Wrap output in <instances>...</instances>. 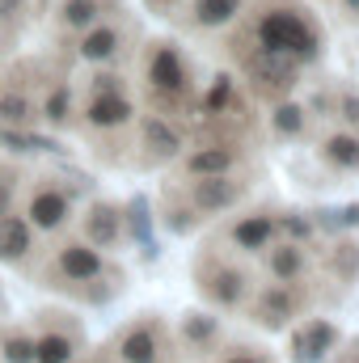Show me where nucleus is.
<instances>
[{
	"label": "nucleus",
	"mask_w": 359,
	"mask_h": 363,
	"mask_svg": "<svg viewBox=\"0 0 359 363\" xmlns=\"http://www.w3.org/2000/svg\"><path fill=\"white\" fill-rule=\"evenodd\" d=\"M245 47L313 68L326 55V30L300 0H263L245 21Z\"/></svg>",
	"instance_id": "nucleus-1"
},
{
	"label": "nucleus",
	"mask_w": 359,
	"mask_h": 363,
	"mask_svg": "<svg viewBox=\"0 0 359 363\" xmlns=\"http://www.w3.org/2000/svg\"><path fill=\"white\" fill-rule=\"evenodd\" d=\"M140 77H144L148 97L157 106H170V110L182 106V101H190V93H194V68H190L186 51L178 43H170V38H157V43L144 47Z\"/></svg>",
	"instance_id": "nucleus-2"
},
{
	"label": "nucleus",
	"mask_w": 359,
	"mask_h": 363,
	"mask_svg": "<svg viewBox=\"0 0 359 363\" xmlns=\"http://www.w3.org/2000/svg\"><path fill=\"white\" fill-rule=\"evenodd\" d=\"M106 254L89 245L85 237H68V241H60L55 245V254L47 258V267H43V283L47 287H60V291H89L97 279H106Z\"/></svg>",
	"instance_id": "nucleus-3"
},
{
	"label": "nucleus",
	"mask_w": 359,
	"mask_h": 363,
	"mask_svg": "<svg viewBox=\"0 0 359 363\" xmlns=\"http://www.w3.org/2000/svg\"><path fill=\"white\" fill-rule=\"evenodd\" d=\"M194 287L216 313H237V308H245V300L254 291V274L245 271L237 258L203 254L199 267H194Z\"/></svg>",
	"instance_id": "nucleus-4"
},
{
	"label": "nucleus",
	"mask_w": 359,
	"mask_h": 363,
	"mask_svg": "<svg viewBox=\"0 0 359 363\" xmlns=\"http://www.w3.org/2000/svg\"><path fill=\"white\" fill-rule=\"evenodd\" d=\"M245 313H250V321H254L258 330H267V334L292 330V325L309 313L304 283H279V279H270V283H263V287L250 291Z\"/></svg>",
	"instance_id": "nucleus-5"
},
{
	"label": "nucleus",
	"mask_w": 359,
	"mask_h": 363,
	"mask_svg": "<svg viewBox=\"0 0 359 363\" xmlns=\"http://www.w3.org/2000/svg\"><path fill=\"white\" fill-rule=\"evenodd\" d=\"M21 216L30 220L34 233L55 237V233H64V228L72 224V216H77V199H72V190H68L60 178H34L30 182V190H26V207H21Z\"/></svg>",
	"instance_id": "nucleus-6"
},
{
	"label": "nucleus",
	"mask_w": 359,
	"mask_h": 363,
	"mask_svg": "<svg viewBox=\"0 0 359 363\" xmlns=\"http://www.w3.org/2000/svg\"><path fill=\"white\" fill-rule=\"evenodd\" d=\"M250 186L237 174H207V178H182V203L199 216V220H216L224 211H233L237 203H245Z\"/></svg>",
	"instance_id": "nucleus-7"
},
{
	"label": "nucleus",
	"mask_w": 359,
	"mask_h": 363,
	"mask_svg": "<svg viewBox=\"0 0 359 363\" xmlns=\"http://www.w3.org/2000/svg\"><path fill=\"white\" fill-rule=\"evenodd\" d=\"M110 351H114L118 363H165L170 351H174V338L157 317H136L131 325H123L114 334Z\"/></svg>",
	"instance_id": "nucleus-8"
},
{
	"label": "nucleus",
	"mask_w": 359,
	"mask_h": 363,
	"mask_svg": "<svg viewBox=\"0 0 359 363\" xmlns=\"http://www.w3.org/2000/svg\"><path fill=\"white\" fill-rule=\"evenodd\" d=\"M241 68H245V81L258 97H287L300 81V64L283 60V55H267V51H254V47H241Z\"/></svg>",
	"instance_id": "nucleus-9"
},
{
	"label": "nucleus",
	"mask_w": 359,
	"mask_h": 363,
	"mask_svg": "<svg viewBox=\"0 0 359 363\" xmlns=\"http://www.w3.org/2000/svg\"><path fill=\"white\" fill-rule=\"evenodd\" d=\"M136 123V101L127 89H114V93H85L81 101V127L93 131V135H114L123 127Z\"/></svg>",
	"instance_id": "nucleus-10"
},
{
	"label": "nucleus",
	"mask_w": 359,
	"mask_h": 363,
	"mask_svg": "<svg viewBox=\"0 0 359 363\" xmlns=\"http://www.w3.org/2000/svg\"><path fill=\"white\" fill-rule=\"evenodd\" d=\"M245 165V148L237 140H207L199 148H182L178 174L182 178H207V174H237Z\"/></svg>",
	"instance_id": "nucleus-11"
},
{
	"label": "nucleus",
	"mask_w": 359,
	"mask_h": 363,
	"mask_svg": "<svg viewBox=\"0 0 359 363\" xmlns=\"http://www.w3.org/2000/svg\"><path fill=\"white\" fill-rule=\"evenodd\" d=\"M81 355V330L64 313H43L34 334V363H72Z\"/></svg>",
	"instance_id": "nucleus-12"
},
{
	"label": "nucleus",
	"mask_w": 359,
	"mask_h": 363,
	"mask_svg": "<svg viewBox=\"0 0 359 363\" xmlns=\"http://www.w3.org/2000/svg\"><path fill=\"white\" fill-rule=\"evenodd\" d=\"M275 237H279V224H275V211L270 207H254V211L233 216L224 224V245L237 250V254H245V258H258Z\"/></svg>",
	"instance_id": "nucleus-13"
},
{
	"label": "nucleus",
	"mask_w": 359,
	"mask_h": 363,
	"mask_svg": "<svg viewBox=\"0 0 359 363\" xmlns=\"http://www.w3.org/2000/svg\"><path fill=\"white\" fill-rule=\"evenodd\" d=\"M123 51H127V26L114 21V17H101V21H93L89 30L77 34V55L85 64H93V68L114 64Z\"/></svg>",
	"instance_id": "nucleus-14"
},
{
	"label": "nucleus",
	"mask_w": 359,
	"mask_h": 363,
	"mask_svg": "<svg viewBox=\"0 0 359 363\" xmlns=\"http://www.w3.org/2000/svg\"><path fill=\"white\" fill-rule=\"evenodd\" d=\"M186 140H182L178 123H170L165 114H148L140 118V165H170L178 161Z\"/></svg>",
	"instance_id": "nucleus-15"
},
{
	"label": "nucleus",
	"mask_w": 359,
	"mask_h": 363,
	"mask_svg": "<svg viewBox=\"0 0 359 363\" xmlns=\"http://www.w3.org/2000/svg\"><path fill=\"white\" fill-rule=\"evenodd\" d=\"M123 233H127V216H123L118 203L93 199L89 207L81 211V237H85L89 245H97L101 254H106V250H118V245H123Z\"/></svg>",
	"instance_id": "nucleus-16"
},
{
	"label": "nucleus",
	"mask_w": 359,
	"mask_h": 363,
	"mask_svg": "<svg viewBox=\"0 0 359 363\" xmlns=\"http://www.w3.org/2000/svg\"><path fill=\"white\" fill-rule=\"evenodd\" d=\"M338 351V330L326 317H300L292 325V359L296 363H321Z\"/></svg>",
	"instance_id": "nucleus-17"
},
{
	"label": "nucleus",
	"mask_w": 359,
	"mask_h": 363,
	"mask_svg": "<svg viewBox=\"0 0 359 363\" xmlns=\"http://www.w3.org/2000/svg\"><path fill=\"white\" fill-rule=\"evenodd\" d=\"M258 258L267 262V274L270 279H279V283H304L309 271H313L309 250H304L300 241H287V237H275Z\"/></svg>",
	"instance_id": "nucleus-18"
},
{
	"label": "nucleus",
	"mask_w": 359,
	"mask_h": 363,
	"mask_svg": "<svg viewBox=\"0 0 359 363\" xmlns=\"http://www.w3.org/2000/svg\"><path fill=\"white\" fill-rule=\"evenodd\" d=\"M317 161L330 174H359V131L355 127H334L317 140Z\"/></svg>",
	"instance_id": "nucleus-19"
},
{
	"label": "nucleus",
	"mask_w": 359,
	"mask_h": 363,
	"mask_svg": "<svg viewBox=\"0 0 359 363\" xmlns=\"http://www.w3.org/2000/svg\"><path fill=\"white\" fill-rule=\"evenodd\" d=\"M220 338H224L220 317H211V313H203V308H186V313L178 317V342L190 351V355H207V351H216Z\"/></svg>",
	"instance_id": "nucleus-20"
},
{
	"label": "nucleus",
	"mask_w": 359,
	"mask_h": 363,
	"mask_svg": "<svg viewBox=\"0 0 359 363\" xmlns=\"http://www.w3.org/2000/svg\"><path fill=\"white\" fill-rule=\"evenodd\" d=\"M34 228H30V220L13 207L9 216H0V262H9V267H26L30 258H34Z\"/></svg>",
	"instance_id": "nucleus-21"
},
{
	"label": "nucleus",
	"mask_w": 359,
	"mask_h": 363,
	"mask_svg": "<svg viewBox=\"0 0 359 363\" xmlns=\"http://www.w3.org/2000/svg\"><path fill=\"white\" fill-rule=\"evenodd\" d=\"M250 9V0H190L186 17L194 30H228L233 21H241Z\"/></svg>",
	"instance_id": "nucleus-22"
},
{
	"label": "nucleus",
	"mask_w": 359,
	"mask_h": 363,
	"mask_svg": "<svg viewBox=\"0 0 359 363\" xmlns=\"http://www.w3.org/2000/svg\"><path fill=\"white\" fill-rule=\"evenodd\" d=\"M101 17H106V0H60V13H55L64 34H81Z\"/></svg>",
	"instance_id": "nucleus-23"
},
{
	"label": "nucleus",
	"mask_w": 359,
	"mask_h": 363,
	"mask_svg": "<svg viewBox=\"0 0 359 363\" xmlns=\"http://www.w3.org/2000/svg\"><path fill=\"white\" fill-rule=\"evenodd\" d=\"M270 131H275L279 140H300V135L309 131V110H304L300 101L279 97L275 110H270Z\"/></svg>",
	"instance_id": "nucleus-24"
},
{
	"label": "nucleus",
	"mask_w": 359,
	"mask_h": 363,
	"mask_svg": "<svg viewBox=\"0 0 359 363\" xmlns=\"http://www.w3.org/2000/svg\"><path fill=\"white\" fill-rule=\"evenodd\" d=\"M0 359L4 363H34V334L21 325H9L0 334Z\"/></svg>",
	"instance_id": "nucleus-25"
},
{
	"label": "nucleus",
	"mask_w": 359,
	"mask_h": 363,
	"mask_svg": "<svg viewBox=\"0 0 359 363\" xmlns=\"http://www.w3.org/2000/svg\"><path fill=\"white\" fill-rule=\"evenodd\" d=\"M34 118V101L21 89H4L0 93V127H26Z\"/></svg>",
	"instance_id": "nucleus-26"
},
{
	"label": "nucleus",
	"mask_w": 359,
	"mask_h": 363,
	"mask_svg": "<svg viewBox=\"0 0 359 363\" xmlns=\"http://www.w3.org/2000/svg\"><path fill=\"white\" fill-rule=\"evenodd\" d=\"M72 114H77V106H72V85L60 81L55 89L47 93V101H43V118H47L51 127H68Z\"/></svg>",
	"instance_id": "nucleus-27"
},
{
	"label": "nucleus",
	"mask_w": 359,
	"mask_h": 363,
	"mask_svg": "<svg viewBox=\"0 0 359 363\" xmlns=\"http://www.w3.org/2000/svg\"><path fill=\"white\" fill-rule=\"evenodd\" d=\"M275 224H279V237H287V241H309L313 237V224L309 220H300V211H283V216H275Z\"/></svg>",
	"instance_id": "nucleus-28"
},
{
	"label": "nucleus",
	"mask_w": 359,
	"mask_h": 363,
	"mask_svg": "<svg viewBox=\"0 0 359 363\" xmlns=\"http://www.w3.org/2000/svg\"><path fill=\"white\" fill-rule=\"evenodd\" d=\"M17 190H21V174L0 165V216H9L17 207Z\"/></svg>",
	"instance_id": "nucleus-29"
},
{
	"label": "nucleus",
	"mask_w": 359,
	"mask_h": 363,
	"mask_svg": "<svg viewBox=\"0 0 359 363\" xmlns=\"http://www.w3.org/2000/svg\"><path fill=\"white\" fill-rule=\"evenodd\" d=\"M334 114L343 118V127H355L359 131V93L355 89H343L334 97Z\"/></svg>",
	"instance_id": "nucleus-30"
},
{
	"label": "nucleus",
	"mask_w": 359,
	"mask_h": 363,
	"mask_svg": "<svg viewBox=\"0 0 359 363\" xmlns=\"http://www.w3.org/2000/svg\"><path fill=\"white\" fill-rule=\"evenodd\" d=\"M216 363H275V359L267 351H258V347H228Z\"/></svg>",
	"instance_id": "nucleus-31"
},
{
	"label": "nucleus",
	"mask_w": 359,
	"mask_h": 363,
	"mask_svg": "<svg viewBox=\"0 0 359 363\" xmlns=\"http://www.w3.org/2000/svg\"><path fill=\"white\" fill-rule=\"evenodd\" d=\"M21 17H26V0H0V34L21 26Z\"/></svg>",
	"instance_id": "nucleus-32"
},
{
	"label": "nucleus",
	"mask_w": 359,
	"mask_h": 363,
	"mask_svg": "<svg viewBox=\"0 0 359 363\" xmlns=\"http://www.w3.org/2000/svg\"><path fill=\"white\" fill-rule=\"evenodd\" d=\"M89 89L93 93H114V89H127V81H123L118 72H97L89 81Z\"/></svg>",
	"instance_id": "nucleus-33"
},
{
	"label": "nucleus",
	"mask_w": 359,
	"mask_h": 363,
	"mask_svg": "<svg viewBox=\"0 0 359 363\" xmlns=\"http://www.w3.org/2000/svg\"><path fill=\"white\" fill-rule=\"evenodd\" d=\"M338 9H343V17H347V21H355V26H359V0H338Z\"/></svg>",
	"instance_id": "nucleus-34"
},
{
	"label": "nucleus",
	"mask_w": 359,
	"mask_h": 363,
	"mask_svg": "<svg viewBox=\"0 0 359 363\" xmlns=\"http://www.w3.org/2000/svg\"><path fill=\"white\" fill-rule=\"evenodd\" d=\"M153 9H170V4H178V0H148Z\"/></svg>",
	"instance_id": "nucleus-35"
},
{
	"label": "nucleus",
	"mask_w": 359,
	"mask_h": 363,
	"mask_svg": "<svg viewBox=\"0 0 359 363\" xmlns=\"http://www.w3.org/2000/svg\"><path fill=\"white\" fill-rule=\"evenodd\" d=\"M72 363H101V359H81V355H77V359H72Z\"/></svg>",
	"instance_id": "nucleus-36"
},
{
	"label": "nucleus",
	"mask_w": 359,
	"mask_h": 363,
	"mask_svg": "<svg viewBox=\"0 0 359 363\" xmlns=\"http://www.w3.org/2000/svg\"><path fill=\"white\" fill-rule=\"evenodd\" d=\"M347 363H359V359H347Z\"/></svg>",
	"instance_id": "nucleus-37"
}]
</instances>
